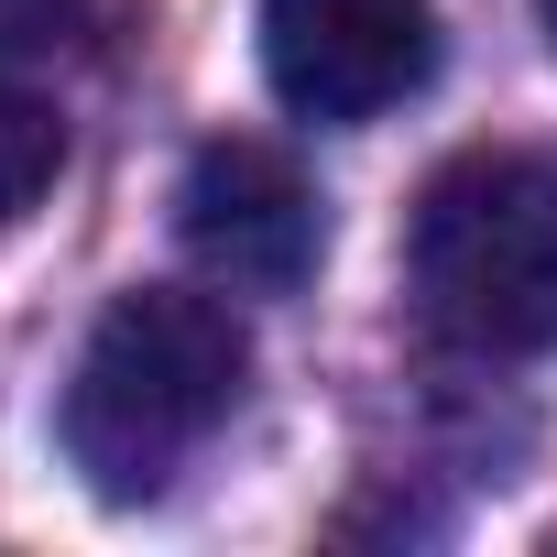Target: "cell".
<instances>
[{
	"label": "cell",
	"instance_id": "cell-5",
	"mask_svg": "<svg viewBox=\"0 0 557 557\" xmlns=\"http://www.w3.org/2000/svg\"><path fill=\"white\" fill-rule=\"evenodd\" d=\"M55 164H66V132H55V110L45 99H23L12 77H0V230H12L45 186H55Z\"/></svg>",
	"mask_w": 557,
	"mask_h": 557
},
{
	"label": "cell",
	"instance_id": "cell-1",
	"mask_svg": "<svg viewBox=\"0 0 557 557\" xmlns=\"http://www.w3.org/2000/svg\"><path fill=\"white\" fill-rule=\"evenodd\" d=\"M251 383V339L219 296L197 285H132L110 296V318L88 329L77 372H66V459L99 503H153L240 405Z\"/></svg>",
	"mask_w": 557,
	"mask_h": 557
},
{
	"label": "cell",
	"instance_id": "cell-6",
	"mask_svg": "<svg viewBox=\"0 0 557 557\" xmlns=\"http://www.w3.org/2000/svg\"><path fill=\"white\" fill-rule=\"evenodd\" d=\"M99 0H0V66H34V55H66L88 45Z\"/></svg>",
	"mask_w": 557,
	"mask_h": 557
},
{
	"label": "cell",
	"instance_id": "cell-2",
	"mask_svg": "<svg viewBox=\"0 0 557 557\" xmlns=\"http://www.w3.org/2000/svg\"><path fill=\"white\" fill-rule=\"evenodd\" d=\"M405 296L470 361L557 350V153L481 143L437 164L405 219Z\"/></svg>",
	"mask_w": 557,
	"mask_h": 557
},
{
	"label": "cell",
	"instance_id": "cell-4",
	"mask_svg": "<svg viewBox=\"0 0 557 557\" xmlns=\"http://www.w3.org/2000/svg\"><path fill=\"white\" fill-rule=\"evenodd\" d=\"M175 230H186V251L219 296H296L329 251L307 175L273 143H197V164L175 186Z\"/></svg>",
	"mask_w": 557,
	"mask_h": 557
},
{
	"label": "cell",
	"instance_id": "cell-3",
	"mask_svg": "<svg viewBox=\"0 0 557 557\" xmlns=\"http://www.w3.org/2000/svg\"><path fill=\"white\" fill-rule=\"evenodd\" d=\"M437 66V0H262V77L296 121H383Z\"/></svg>",
	"mask_w": 557,
	"mask_h": 557
},
{
	"label": "cell",
	"instance_id": "cell-7",
	"mask_svg": "<svg viewBox=\"0 0 557 557\" xmlns=\"http://www.w3.org/2000/svg\"><path fill=\"white\" fill-rule=\"evenodd\" d=\"M535 12H546V34H557V0H535Z\"/></svg>",
	"mask_w": 557,
	"mask_h": 557
}]
</instances>
